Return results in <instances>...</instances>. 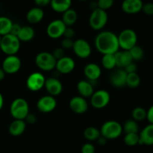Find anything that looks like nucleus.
I'll return each instance as SVG.
<instances>
[{
    "label": "nucleus",
    "instance_id": "obj_1",
    "mask_svg": "<svg viewBox=\"0 0 153 153\" xmlns=\"http://www.w3.org/2000/svg\"><path fill=\"white\" fill-rule=\"evenodd\" d=\"M95 47L102 55L115 54L119 51L117 35L110 31H102L95 38Z\"/></svg>",
    "mask_w": 153,
    "mask_h": 153
},
{
    "label": "nucleus",
    "instance_id": "obj_2",
    "mask_svg": "<svg viewBox=\"0 0 153 153\" xmlns=\"http://www.w3.org/2000/svg\"><path fill=\"white\" fill-rule=\"evenodd\" d=\"M100 134L107 140L118 138L123 133V126L115 120H108L102 124L100 128Z\"/></svg>",
    "mask_w": 153,
    "mask_h": 153
},
{
    "label": "nucleus",
    "instance_id": "obj_3",
    "mask_svg": "<svg viewBox=\"0 0 153 153\" xmlns=\"http://www.w3.org/2000/svg\"><path fill=\"white\" fill-rule=\"evenodd\" d=\"M20 43L17 37L8 34L1 38L0 49L7 55H15L19 50Z\"/></svg>",
    "mask_w": 153,
    "mask_h": 153
},
{
    "label": "nucleus",
    "instance_id": "obj_4",
    "mask_svg": "<svg viewBox=\"0 0 153 153\" xmlns=\"http://www.w3.org/2000/svg\"><path fill=\"white\" fill-rule=\"evenodd\" d=\"M117 40L119 47L125 51H128L137 45V35L134 30L126 28L117 35Z\"/></svg>",
    "mask_w": 153,
    "mask_h": 153
},
{
    "label": "nucleus",
    "instance_id": "obj_5",
    "mask_svg": "<svg viewBox=\"0 0 153 153\" xmlns=\"http://www.w3.org/2000/svg\"><path fill=\"white\" fill-rule=\"evenodd\" d=\"M10 112L14 120H24L29 113V106L25 100L22 98H16L10 105Z\"/></svg>",
    "mask_w": 153,
    "mask_h": 153
},
{
    "label": "nucleus",
    "instance_id": "obj_6",
    "mask_svg": "<svg viewBox=\"0 0 153 153\" xmlns=\"http://www.w3.org/2000/svg\"><path fill=\"white\" fill-rule=\"evenodd\" d=\"M108 16L105 10L97 8L92 10L89 18V25L92 29L100 31L107 24Z\"/></svg>",
    "mask_w": 153,
    "mask_h": 153
},
{
    "label": "nucleus",
    "instance_id": "obj_7",
    "mask_svg": "<svg viewBox=\"0 0 153 153\" xmlns=\"http://www.w3.org/2000/svg\"><path fill=\"white\" fill-rule=\"evenodd\" d=\"M56 60L52 53L48 52H42L37 55L35 58V64L40 70L43 71H51L55 68Z\"/></svg>",
    "mask_w": 153,
    "mask_h": 153
},
{
    "label": "nucleus",
    "instance_id": "obj_8",
    "mask_svg": "<svg viewBox=\"0 0 153 153\" xmlns=\"http://www.w3.org/2000/svg\"><path fill=\"white\" fill-rule=\"evenodd\" d=\"M91 104L96 109H102L109 104L111 95L105 90L95 91L91 97Z\"/></svg>",
    "mask_w": 153,
    "mask_h": 153
},
{
    "label": "nucleus",
    "instance_id": "obj_9",
    "mask_svg": "<svg viewBox=\"0 0 153 153\" xmlns=\"http://www.w3.org/2000/svg\"><path fill=\"white\" fill-rule=\"evenodd\" d=\"M72 49L74 52L75 55L82 59L89 58L92 52L91 45L84 39H77L75 40Z\"/></svg>",
    "mask_w": 153,
    "mask_h": 153
},
{
    "label": "nucleus",
    "instance_id": "obj_10",
    "mask_svg": "<svg viewBox=\"0 0 153 153\" xmlns=\"http://www.w3.org/2000/svg\"><path fill=\"white\" fill-rule=\"evenodd\" d=\"M22 62L19 57L15 55H7L2 62L1 69L7 74H14L21 68Z\"/></svg>",
    "mask_w": 153,
    "mask_h": 153
},
{
    "label": "nucleus",
    "instance_id": "obj_11",
    "mask_svg": "<svg viewBox=\"0 0 153 153\" xmlns=\"http://www.w3.org/2000/svg\"><path fill=\"white\" fill-rule=\"evenodd\" d=\"M46 78L41 73L35 72L30 75L26 80V86L29 91L37 92L44 88Z\"/></svg>",
    "mask_w": 153,
    "mask_h": 153
},
{
    "label": "nucleus",
    "instance_id": "obj_12",
    "mask_svg": "<svg viewBox=\"0 0 153 153\" xmlns=\"http://www.w3.org/2000/svg\"><path fill=\"white\" fill-rule=\"evenodd\" d=\"M66 26L61 19H55L49 22L46 28L47 35L52 39L60 38L64 34Z\"/></svg>",
    "mask_w": 153,
    "mask_h": 153
},
{
    "label": "nucleus",
    "instance_id": "obj_13",
    "mask_svg": "<svg viewBox=\"0 0 153 153\" xmlns=\"http://www.w3.org/2000/svg\"><path fill=\"white\" fill-rule=\"evenodd\" d=\"M57 106V101L55 97L50 95L40 97L37 102V108L42 113H49L53 111Z\"/></svg>",
    "mask_w": 153,
    "mask_h": 153
},
{
    "label": "nucleus",
    "instance_id": "obj_14",
    "mask_svg": "<svg viewBox=\"0 0 153 153\" xmlns=\"http://www.w3.org/2000/svg\"><path fill=\"white\" fill-rule=\"evenodd\" d=\"M75 67H76V63L74 60L70 57L64 56V58L56 61L55 69L58 73L69 74L73 71Z\"/></svg>",
    "mask_w": 153,
    "mask_h": 153
},
{
    "label": "nucleus",
    "instance_id": "obj_15",
    "mask_svg": "<svg viewBox=\"0 0 153 153\" xmlns=\"http://www.w3.org/2000/svg\"><path fill=\"white\" fill-rule=\"evenodd\" d=\"M70 108L73 112L77 114H83L88 111V103L85 98L81 96L73 97L69 102Z\"/></svg>",
    "mask_w": 153,
    "mask_h": 153
},
{
    "label": "nucleus",
    "instance_id": "obj_16",
    "mask_svg": "<svg viewBox=\"0 0 153 153\" xmlns=\"http://www.w3.org/2000/svg\"><path fill=\"white\" fill-rule=\"evenodd\" d=\"M44 88L50 96L55 97L61 94L63 91L62 83L56 77H50L46 79Z\"/></svg>",
    "mask_w": 153,
    "mask_h": 153
},
{
    "label": "nucleus",
    "instance_id": "obj_17",
    "mask_svg": "<svg viewBox=\"0 0 153 153\" xmlns=\"http://www.w3.org/2000/svg\"><path fill=\"white\" fill-rule=\"evenodd\" d=\"M127 73L123 69L117 68L112 71L110 75V82L115 88H123L126 85Z\"/></svg>",
    "mask_w": 153,
    "mask_h": 153
},
{
    "label": "nucleus",
    "instance_id": "obj_18",
    "mask_svg": "<svg viewBox=\"0 0 153 153\" xmlns=\"http://www.w3.org/2000/svg\"><path fill=\"white\" fill-rule=\"evenodd\" d=\"M143 4L142 0H123L121 8L123 11L128 14H135L141 11Z\"/></svg>",
    "mask_w": 153,
    "mask_h": 153
},
{
    "label": "nucleus",
    "instance_id": "obj_19",
    "mask_svg": "<svg viewBox=\"0 0 153 153\" xmlns=\"http://www.w3.org/2000/svg\"><path fill=\"white\" fill-rule=\"evenodd\" d=\"M84 74L89 82H96L100 78L102 70L100 66L95 63H89L84 68Z\"/></svg>",
    "mask_w": 153,
    "mask_h": 153
},
{
    "label": "nucleus",
    "instance_id": "obj_20",
    "mask_svg": "<svg viewBox=\"0 0 153 153\" xmlns=\"http://www.w3.org/2000/svg\"><path fill=\"white\" fill-rule=\"evenodd\" d=\"M139 135V144L152 146L153 144V124H149L142 129Z\"/></svg>",
    "mask_w": 153,
    "mask_h": 153
},
{
    "label": "nucleus",
    "instance_id": "obj_21",
    "mask_svg": "<svg viewBox=\"0 0 153 153\" xmlns=\"http://www.w3.org/2000/svg\"><path fill=\"white\" fill-rule=\"evenodd\" d=\"M114 56L115 59H116V65L117 68L123 69L127 65L134 62L128 51L123 50L122 52L118 51L114 54Z\"/></svg>",
    "mask_w": 153,
    "mask_h": 153
},
{
    "label": "nucleus",
    "instance_id": "obj_22",
    "mask_svg": "<svg viewBox=\"0 0 153 153\" xmlns=\"http://www.w3.org/2000/svg\"><path fill=\"white\" fill-rule=\"evenodd\" d=\"M77 90L81 97L88 98L92 96L94 92V85L88 80H81L77 84Z\"/></svg>",
    "mask_w": 153,
    "mask_h": 153
},
{
    "label": "nucleus",
    "instance_id": "obj_23",
    "mask_svg": "<svg viewBox=\"0 0 153 153\" xmlns=\"http://www.w3.org/2000/svg\"><path fill=\"white\" fill-rule=\"evenodd\" d=\"M44 17V12L41 7H34L30 9L26 14V19L29 23L37 24Z\"/></svg>",
    "mask_w": 153,
    "mask_h": 153
},
{
    "label": "nucleus",
    "instance_id": "obj_24",
    "mask_svg": "<svg viewBox=\"0 0 153 153\" xmlns=\"http://www.w3.org/2000/svg\"><path fill=\"white\" fill-rule=\"evenodd\" d=\"M25 128H26V123L25 121L22 120H14L9 126L8 131L12 136L17 137L23 134Z\"/></svg>",
    "mask_w": 153,
    "mask_h": 153
},
{
    "label": "nucleus",
    "instance_id": "obj_25",
    "mask_svg": "<svg viewBox=\"0 0 153 153\" xmlns=\"http://www.w3.org/2000/svg\"><path fill=\"white\" fill-rule=\"evenodd\" d=\"M49 4L54 11L63 13L70 8L72 0H51Z\"/></svg>",
    "mask_w": 153,
    "mask_h": 153
},
{
    "label": "nucleus",
    "instance_id": "obj_26",
    "mask_svg": "<svg viewBox=\"0 0 153 153\" xmlns=\"http://www.w3.org/2000/svg\"><path fill=\"white\" fill-rule=\"evenodd\" d=\"M35 35L34 28L30 25L22 26L17 37L20 42H29L32 40Z\"/></svg>",
    "mask_w": 153,
    "mask_h": 153
},
{
    "label": "nucleus",
    "instance_id": "obj_27",
    "mask_svg": "<svg viewBox=\"0 0 153 153\" xmlns=\"http://www.w3.org/2000/svg\"><path fill=\"white\" fill-rule=\"evenodd\" d=\"M77 12L74 9L70 8L63 13L61 20H62V22H64L66 26L71 27L72 25L76 23V22L77 21Z\"/></svg>",
    "mask_w": 153,
    "mask_h": 153
},
{
    "label": "nucleus",
    "instance_id": "obj_28",
    "mask_svg": "<svg viewBox=\"0 0 153 153\" xmlns=\"http://www.w3.org/2000/svg\"><path fill=\"white\" fill-rule=\"evenodd\" d=\"M12 24L13 22L10 18L7 16H0V36L2 37L10 34Z\"/></svg>",
    "mask_w": 153,
    "mask_h": 153
},
{
    "label": "nucleus",
    "instance_id": "obj_29",
    "mask_svg": "<svg viewBox=\"0 0 153 153\" xmlns=\"http://www.w3.org/2000/svg\"><path fill=\"white\" fill-rule=\"evenodd\" d=\"M102 65L106 70H114L116 65V59H115L114 54H107V55H103L102 58Z\"/></svg>",
    "mask_w": 153,
    "mask_h": 153
},
{
    "label": "nucleus",
    "instance_id": "obj_30",
    "mask_svg": "<svg viewBox=\"0 0 153 153\" xmlns=\"http://www.w3.org/2000/svg\"><path fill=\"white\" fill-rule=\"evenodd\" d=\"M101 136L100 131L97 128L94 126H89L86 128L84 131V137L89 141L97 140Z\"/></svg>",
    "mask_w": 153,
    "mask_h": 153
},
{
    "label": "nucleus",
    "instance_id": "obj_31",
    "mask_svg": "<svg viewBox=\"0 0 153 153\" xmlns=\"http://www.w3.org/2000/svg\"><path fill=\"white\" fill-rule=\"evenodd\" d=\"M140 84V78L137 73L127 74L126 85L131 88H137Z\"/></svg>",
    "mask_w": 153,
    "mask_h": 153
},
{
    "label": "nucleus",
    "instance_id": "obj_32",
    "mask_svg": "<svg viewBox=\"0 0 153 153\" xmlns=\"http://www.w3.org/2000/svg\"><path fill=\"white\" fill-rule=\"evenodd\" d=\"M139 127L137 122L134 120H128L126 121L123 126V131H124L125 134L128 133H137L138 132Z\"/></svg>",
    "mask_w": 153,
    "mask_h": 153
},
{
    "label": "nucleus",
    "instance_id": "obj_33",
    "mask_svg": "<svg viewBox=\"0 0 153 153\" xmlns=\"http://www.w3.org/2000/svg\"><path fill=\"white\" fill-rule=\"evenodd\" d=\"M124 143L128 146H134L139 144V135L137 133H128L125 134Z\"/></svg>",
    "mask_w": 153,
    "mask_h": 153
},
{
    "label": "nucleus",
    "instance_id": "obj_34",
    "mask_svg": "<svg viewBox=\"0 0 153 153\" xmlns=\"http://www.w3.org/2000/svg\"><path fill=\"white\" fill-rule=\"evenodd\" d=\"M131 116L134 120L142 121L146 119V111L142 107H136L133 109Z\"/></svg>",
    "mask_w": 153,
    "mask_h": 153
},
{
    "label": "nucleus",
    "instance_id": "obj_35",
    "mask_svg": "<svg viewBox=\"0 0 153 153\" xmlns=\"http://www.w3.org/2000/svg\"><path fill=\"white\" fill-rule=\"evenodd\" d=\"M131 58H132L133 61H140L143 57V50L140 46H134V47L131 48L130 50H128Z\"/></svg>",
    "mask_w": 153,
    "mask_h": 153
},
{
    "label": "nucleus",
    "instance_id": "obj_36",
    "mask_svg": "<svg viewBox=\"0 0 153 153\" xmlns=\"http://www.w3.org/2000/svg\"><path fill=\"white\" fill-rule=\"evenodd\" d=\"M98 8L103 10H107L113 6L114 0H98L97 1Z\"/></svg>",
    "mask_w": 153,
    "mask_h": 153
},
{
    "label": "nucleus",
    "instance_id": "obj_37",
    "mask_svg": "<svg viewBox=\"0 0 153 153\" xmlns=\"http://www.w3.org/2000/svg\"><path fill=\"white\" fill-rule=\"evenodd\" d=\"M95 146L91 143H85L81 149L82 153H95Z\"/></svg>",
    "mask_w": 153,
    "mask_h": 153
},
{
    "label": "nucleus",
    "instance_id": "obj_38",
    "mask_svg": "<svg viewBox=\"0 0 153 153\" xmlns=\"http://www.w3.org/2000/svg\"><path fill=\"white\" fill-rule=\"evenodd\" d=\"M141 10L146 15H148V16H152L153 14V4L151 2L143 4Z\"/></svg>",
    "mask_w": 153,
    "mask_h": 153
},
{
    "label": "nucleus",
    "instance_id": "obj_39",
    "mask_svg": "<svg viewBox=\"0 0 153 153\" xmlns=\"http://www.w3.org/2000/svg\"><path fill=\"white\" fill-rule=\"evenodd\" d=\"M74 41L73 39L64 38L61 41V48L64 49H70L73 48Z\"/></svg>",
    "mask_w": 153,
    "mask_h": 153
},
{
    "label": "nucleus",
    "instance_id": "obj_40",
    "mask_svg": "<svg viewBox=\"0 0 153 153\" xmlns=\"http://www.w3.org/2000/svg\"><path fill=\"white\" fill-rule=\"evenodd\" d=\"M52 54L56 61H58V60L61 59V58H64V57L65 56V54H64V49H62L61 47L55 49V50H54L53 53Z\"/></svg>",
    "mask_w": 153,
    "mask_h": 153
},
{
    "label": "nucleus",
    "instance_id": "obj_41",
    "mask_svg": "<svg viewBox=\"0 0 153 153\" xmlns=\"http://www.w3.org/2000/svg\"><path fill=\"white\" fill-rule=\"evenodd\" d=\"M21 28H22V26H21L19 24L13 23L12 24L11 28H10V34H12V35L17 37L18 34H19V31H20Z\"/></svg>",
    "mask_w": 153,
    "mask_h": 153
},
{
    "label": "nucleus",
    "instance_id": "obj_42",
    "mask_svg": "<svg viewBox=\"0 0 153 153\" xmlns=\"http://www.w3.org/2000/svg\"><path fill=\"white\" fill-rule=\"evenodd\" d=\"M75 35V31L72 27H67L64 31V34L63 36L64 38H69V39H73V37Z\"/></svg>",
    "mask_w": 153,
    "mask_h": 153
},
{
    "label": "nucleus",
    "instance_id": "obj_43",
    "mask_svg": "<svg viewBox=\"0 0 153 153\" xmlns=\"http://www.w3.org/2000/svg\"><path fill=\"white\" fill-rule=\"evenodd\" d=\"M124 71L128 74V73H136V70H137V66L134 64V62L131 63L128 65H127L126 67H125L123 68Z\"/></svg>",
    "mask_w": 153,
    "mask_h": 153
},
{
    "label": "nucleus",
    "instance_id": "obj_44",
    "mask_svg": "<svg viewBox=\"0 0 153 153\" xmlns=\"http://www.w3.org/2000/svg\"><path fill=\"white\" fill-rule=\"evenodd\" d=\"M146 119H147L149 124H153V106H151L146 111Z\"/></svg>",
    "mask_w": 153,
    "mask_h": 153
},
{
    "label": "nucleus",
    "instance_id": "obj_45",
    "mask_svg": "<svg viewBox=\"0 0 153 153\" xmlns=\"http://www.w3.org/2000/svg\"><path fill=\"white\" fill-rule=\"evenodd\" d=\"M37 119H36V117L35 115L32 114H30L28 113V114L27 115L26 117L25 118L24 121L25 123H28V124H33L36 122Z\"/></svg>",
    "mask_w": 153,
    "mask_h": 153
},
{
    "label": "nucleus",
    "instance_id": "obj_46",
    "mask_svg": "<svg viewBox=\"0 0 153 153\" xmlns=\"http://www.w3.org/2000/svg\"><path fill=\"white\" fill-rule=\"evenodd\" d=\"M34 3L37 5V7H41L50 4L51 0H34Z\"/></svg>",
    "mask_w": 153,
    "mask_h": 153
},
{
    "label": "nucleus",
    "instance_id": "obj_47",
    "mask_svg": "<svg viewBox=\"0 0 153 153\" xmlns=\"http://www.w3.org/2000/svg\"><path fill=\"white\" fill-rule=\"evenodd\" d=\"M97 140L98 141L99 144L105 145L106 143V141H107V139H105V137H103L102 136H100V137H99Z\"/></svg>",
    "mask_w": 153,
    "mask_h": 153
},
{
    "label": "nucleus",
    "instance_id": "obj_48",
    "mask_svg": "<svg viewBox=\"0 0 153 153\" xmlns=\"http://www.w3.org/2000/svg\"><path fill=\"white\" fill-rule=\"evenodd\" d=\"M90 8H91L92 10L98 8V5H97V1H91V4H90Z\"/></svg>",
    "mask_w": 153,
    "mask_h": 153
},
{
    "label": "nucleus",
    "instance_id": "obj_49",
    "mask_svg": "<svg viewBox=\"0 0 153 153\" xmlns=\"http://www.w3.org/2000/svg\"><path fill=\"white\" fill-rule=\"evenodd\" d=\"M3 105H4V98H3L2 94L0 93V110L2 108Z\"/></svg>",
    "mask_w": 153,
    "mask_h": 153
},
{
    "label": "nucleus",
    "instance_id": "obj_50",
    "mask_svg": "<svg viewBox=\"0 0 153 153\" xmlns=\"http://www.w3.org/2000/svg\"><path fill=\"white\" fill-rule=\"evenodd\" d=\"M5 76V73L4 72V70H2L1 68H0V81L3 80Z\"/></svg>",
    "mask_w": 153,
    "mask_h": 153
},
{
    "label": "nucleus",
    "instance_id": "obj_51",
    "mask_svg": "<svg viewBox=\"0 0 153 153\" xmlns=\"http://www.w3.org/2000/svg\"><path fill=\"white\" fill-rule=\"evenodd\" d=\"M79 1H88V0H79Z\"/></svg>",
    "mask_w": 153,
    "mask_h": 153
},
{
    "label": "nucleus",
    "instance_id": "obj_52",
    "mask_svg": "<svg viewBox=\"0 0 153 153\" xmlns=\"http://www.w3.org/2000/svg\"><path fill=\"white\" fill-rule=\"evenodd\" d=\"M1 36H0V43H1Z\"/></svg>",
    "mask_w": 153,
    "mask_h": 153
}]
</instances>
